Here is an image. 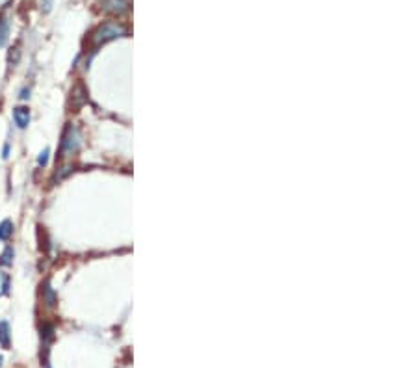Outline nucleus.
<instances>
[{
	"label": "nucleus",
	"mask_w": 418,
	"mask_h": 368,
	"mask_svg": "<svg viewBox=\"0 0 418 368\" xmlns=\"http://www.w3.org/2000/svg\"><path fill=\"white\" fill-rule=\"evenodd\" d=\"M126 33V28L121 23H116V21H108V23H102V25L91 33V43L93 47L97 49L100 45L108 41H114L117 37H123Z\"/></svg>",
	"instance_id": "nucleus-1"
},
{
	"label": "nucleus",
	"mask_w": 418,
	"mask_h": 368,
	"mask_svg": "<svg viewBox=\"0 0 418 368\" xmlns=\"http://www.w3.org/2000/svg\"><path fill=\"white\" fill-rule=\"evenodd\" d=\"M80 149V134L73 125L67 126L63 134V142H61V156H69Z\"/></svg>",
	"instance_id": "nucleus-2"
},
{
	"label": "nucleus",
	"mask_w": 418,
	"mask_h": 368,
	"mask_svg": "<svg viewBox=\"0 0 418 368\" xmlns=\"http://www.w3.org/2000/svg\"><path fill=\"white\" fill-rule=\"evenodd\" d=\"M100 9L114 15H123L128 11V0H100Z\"/></svg>",
	"instance_id": "nucleus-3"
},
{
	"label": "nucleus",
	"mask_w": 418,
	"mask_h": 368,
	"mask_svg": "<svg viewBox=\"0 0 418 368\" xmlns=\"http://www.w3.org/2000/svg\"><path fill=\"white\" fill-rule=\"evenodd\" d=\"M13 121H15L17 128H26L30 125V108L28 106H15L13 108Z\"/></svg>",
	"instance_id": "nucleus-4"
},
{
	"label": "nucleus",
	"mask_w": 418,
	"mask_h": 368,
	"mask_svg": "<svg viewBox=\"0 0 418 368\" xmlns=\"http://www.w3.org/2000/svg\"><path fill=\"white\" fill-rule=\"evenodd\" d=\"M0 346L4 350H9V346H11V331H9V324L6 320L0 322Z\"/></svg>",
	"instance_id": "nucleus-5"
},
{
	"label": "nucleus",
	"mask_w": 418,
	"mask_h": 368,
	"mask_svg": "<svg viewBox=\"0 0 418 368\" xmlns=\"http://www.w3.org/2000/svg\"><path fill=\"white\" fill-rule=\"evenodd\" d=\"M41 288H43V300H45V303H47L49 307H54V305H56V294H54V290L50 288L49 281L45 284H41Z\"/></svg>",
	"instance_id": "nucleus-6"
},
{
	"label": "nucleus",
	"mask_w": 418,
	"mask_h": 368,
	"mask_svg": "<svg viewBox=\"0 0 418 368\" xmlns=\"http://www.w3.org/2000/svg\"><path fill=\"white\" fill-rule=\"evenodd\" d=\"M11 234H13V223L9 219H4L0 223V240L2 242H8L9 238H11Z\"/></svg>",
	"instance_id": "nucleus-7"
},
{
	"label": "nucleus",
	"mask_w": 418,
	"mask_h": 368,
	"mask_svg": "<svg viewBox=\"0 0 418 368\" xmlns=\"http://www.w3.org/2000/svg\"><path fill=\"white\" fill-rule=\"evenodd\" d=\"M9 37V25H8V19L6 17H0V49L6 47Z\"/></svg>",
	"instance_id": "nucleus-8"
},
{
	"label": "nucleus",
	"mask_w": 418,
	"mask_h": 368,
	"mask_svg": "<svg viewBox=\"0 0 418 368\" xmlns=\"http://www.w3.org/2000/svg\"><path fill=\"white\" fill-rule=\"evenodd\" d=\"M13 247H6L4 253L0 255V266H11L13 264Z\"/></svg>",
	"instance_id": "nucleus-9"
},
{
	"label": "nucleus",
	"mask_w": 418,
	"mask_h": 368,
	"mask_svg": "<svg viewBox=\"0 0 418 368\" xmlns=\"http://www.w3.org/2000/svg\"><path fill=\"white\" fill-rule=\"evenodd\" d=\"M41 338L45 344H49L50 340L54 338V327L50 326V324H45V326L41 327Z\"/></svg>",
	"instance_id": "nucleus-10"
},
{
	"label": "nucleus",
	"mask_w": 418,
	"mask_h": 368,
	"mask_svg": "<svg viewBox=\"0 0 418 368\" xmlns=\"http://www.w3.org/2000/svg\"><path fill=\"white\" fill-rule=\"evenodd\" d=\"M8 290H9V276L0 272V296L8 294Z\"/></svg>",
	"instance_id": "nucleus-11"
},
{
	"label": "nucleus",
	"mask_w": 418,
	"mask_h": 368,
	"mask_svg": "<svg viewBox=\"0 0 418 368\" xmlns=\"http://www.w3.org/2000/svg\"><path fill=\"white\" fill-rule=\"evenodd\" d=\"M49 154H50L49 149H43L41 153H39V156H37V166H41V167L47 166V162H49Z\"/></svg>",
	"instance_id": "nucleus-12"
},
{
	"label": "nucleus",
	"mask_w": 418,
	"mask_h": 368,
	"mask_svg": "<svg viewBox=\"0 0 418 368\" xmlns=\"http://www.w3.org/2000/svg\"><path fill=\"white\" fill-rule=\"evenodd\" d=\"M28 97H30V90H28V88H23V90H21V93H19V99L26 100Z\"/></svg>",
	"instance_id": "nucleus-13"
},
{
	"label": "nucleus",
	"mask_w": 418,
	"mask_h": 368,
	"mask_svg": "<svg viewBox=\"0 0 418 368\" xmlns=\"http://www.w3.org/2000/svg\"><path fill=\"white\" fill-rule=\"evenodd\" d=\"M9 156V143L4 145V149H2V158H8Z\"/></svg>",
	"instance_id": "nucleus-14"
},
{
	"label": "nucleus",
	"mask_w": 418,
	"mask_h": 368,
	"mask_svg": "<svg viewBox=\"0 0 418 368\" xmlns=\"http://www.w3.org/2000/svg\"><path fill=\"white\" fill-rule=\"evenodd\" d=\"M0 367H2V357H0Z\"/></svg>",
	"instance_id": "nucleus-15"
}]
</instances>
